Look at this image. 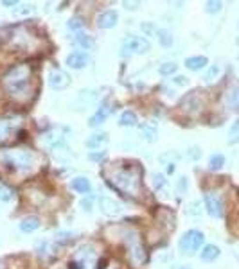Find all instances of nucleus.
<instances>
[{
    "label": "nucleus",
    "instance_id": "obj_1",
    "mask_svg": "<svg viewBox=\"0 0 239 269\" xmlns=\"http://www.w3.org/2000/svg\"><path fill=\"white\" fill-rule=\"evenodd\" d=\"M40 156L31 149H4L0 151V170L9 176L33 174L38 169Z\"/></svg>",
    "mask_w": 239,
    "mask_h": 269
},
{
    "label": "nucleus",
    "instance_id": "obj_2",
    "mask_svg": "<svg viewBox=\"0 0 239 269\" xmlns=\"http://www.w3.org/2000/svg\"><path fill=\"white\" fill-rule=\"evenodd\" d=\"M4 79V86H6L7 94L11 95L15 101H27L33 95L31 90V81H33V72H31L29 65H17L9 68Z\"/></svg>",
    "mask_w": 239,
    "mask_h": 269
},
{
    "label": "nucleus",
    "instance_id": "obj_3",
    "mask_svg": "<svg viewBox=\"0 0 239 269\" xmlns=\"http://www.w3.org/2000/svg\"><path fill=\"white\" fill-rule=\"evenodd\" d=\"M140 176L142 170L138 169L137 165H126L122 169H115L114 176H112V185L117 190L124 192L126 196H138L140 192Z\"/></svg>",
    "mask_w": 239,
    "mask_h": 269
},
{
    "label": "nucleus",
    "instance_id": "obj_4",
    "mask_svg": "<svg viewBox=\"0 0 239 269\" xmlns=\"http://www.w3.org/2000/svg\"><path fill=\"white\" fill-rule=\"evenodd\" d=\"M94 262H96L94 248L92 246H83L68 260V268L67 269H94Z\"/></svg>",
    "mask_w": 239,
    "mask_h": 269
},
{
    "label": "nucleus",
    "instance_id": "obj_5",
    "mask_svg": "<svg viewBox=\"0 0 239 269\" xmlns=\"http://www.w3.org/2000/svg\"><path fill=\"white\" fill-rule=\"evenodd\" d=\"M204 240L205 237L200 230H187L178 242L180 252L182 255H194L200 250V246L204 244Z\"/></svg>",
    "mask_w": 239,
    "mask_h": 269
},
{
    "label": "nucleus",
    "instance_id": "obj_6",
    "mask_svg": "<svg viewBox=\"0 0 239 269\" xmlns=\"http://www.w3.org/2000/svg\"><path fill=\"white\" fill-rule=\"evenodd\" d=\"M151 49V43L140 36H130L122 41V52L124 54H144Z\"/></svg>",
    "mask_w": 239,
    "mask_h": 269
},
{
    "label": "nucleus",
    "instance_id": "obj_7",
    "mask_svg": "<svg viewBox=\"0 0 239 269\" xmlns=\"http://www.w3.org/2000/svg\"><path fill=\"white\" fill-rule=\"evenodd\" d=\"M205 206H207V212H209L212 217H223L225 214V203H223V198L220 192H210L205 194Z\"/></svg>",
    "mask_w": 239,
    "mask_h": 269
},
{
    "label": "nucleus",
    "instance_id": "obj_8",
    "mask_svg": "<svg viewBox=\"0 0 239 269\" xmlns=\"http://www.w3.org/2000/svg\"><path fill=\"white\" fill-rule=\"evenodd\" d=\"M68 83H70V77L61 68H52V70L49 72V84L54 90H63V88L68 86Z\"/></svg>",
    "mask_w": 239,
    "mask_h": 269
},
{
    "label": "nucleus",
    "instance_id": "obj_9",
    "mask_svg": "<svg viewBox=\"0 0 239 269\" xmlns=\"http://www.w3.org/2000/svg\"><path fill=\"white\" fill-rule=\"evenodd\" d=\"M20 122L13 120V118H0V142H6L7 138H11L13 134L17 133Z\"/></svg>",
    "mask_w": 239,
    "mask_h": 269
},
{
    "label": "nucleus",
    "instance_id": "obj_10",
    "mask_svg": "<svg viewBox=\"0 0 239 269\" xmlns=\"http://www.w3.org/2000/svg\"><path fill=\"white\" fill-rule=\"evenodd\" d=\"M114 110L115 108H112V104H110L108 101H104V102L101 104V108H99V110H97L96 113L90 117L88 124L90 126H99V124H102L108 117H110V115H112V113H114Z\"/></svg>",
    "mask_w": 239,
    "mask_h": 269
},
{
    "label": "nucleus",
    "instance_id": "obj_11",
    "mask_svg": "<svg viewBox=\"0 0 239 269\" xmlns=\"http://www.w3.org/2000/svg\"><path fill=\"white\" fill-rule=\"evenodd\" d=\"M99 208H101L102 214H106V216H117L120 214L122 210V206H120L119 201H115L112 198H101L99 199Z\"/></svg>",
    "mask_w": 239,
    "mask_h": 269
},
{
    "label": "nucleus",
    "instance_id": "obj_12",
    "mask_svg": "<svg viewBox=\"0 0 239 269\" xmlns=\"http://www.w3.org/2000/svg\"><path fill=\"white\" fill-rule=\"evenodd\" d=\"M88 56L85 52H72L67 56V65L74 68V70H79V68H85L88 65Z\"/></svg>",
    "mask_w": 239,
    "mask_h": 269
},
{
    "label": "nucleus",
    "instance_id": "obj_13",
    "mask_svg": "<svg viewBox=\"0 0 239 269\" xmlns=\"http://www.w3.org/2000/svg\"><path fill=\"white\" fill-rule=\"evenodd\" d=\"M117 18H119L117 11H112V9L101 13V15L97 17V27H99V29H110V27H114V25L117 24Z\"/></svg>",
    "mask_w": 239,
    "mask_h": 269
},
{
    "label": "nucleus",
    "instance_id": "obj_14",
    "mask_svg": "<svg viewBox=\"0 0 239 269\" xmlns=\"http://www.w3.org/2000/svg\"><path fill=\"white\" fill-rule=\"evenodd\" d=\"M74 43H76L78 47L85 49V50H92V49L96 47V41H94V38L88 36V34H83V33H78V34H76Z\"/></svg>",
    "mask_w": 239,
    "mask_h": 269
},
{
    "label": "nucleus",
    "instance_id": "obj_15",
    "mask_svg": "<svg viewBox=\"0 0 239 269\" xmlns=\"http://www.w3.org/2000/svg\"><path fill=\"white\" fill-rule=\"evenodd\" d=\"M207 63H209V59L205 56H192V58L186 59V67L189 70H202L207 67Z\"/></svg>",
    "mask_w": 239,
    "mask_h": 269
},
{
    "label": "nucleus",
    "instance_id": "obj_16",
    "mask_svg": "<svg viewBox=\"0 0 239 269\" xmlns=\"http://www.w3.org/2000/svg\"><path fill=\"white\" fill-rule=\"evenodd\" d=\"M200 257H202L204 262H214L216 258L220 257V248L214 244H207L204 248V252L200 253Z\"/></svg>",
    "mask_w": 239,
    "mask_h": 269
},
{
    "label": "nucleus",
    "instance_id": "obj_17",
    "mask_svg": "<svg viewBox=\"0 0 239 269\" xmlns=\"http://www.w3.org/2000/svg\"><path fill=\"white\" fill-rule=\"evenodd\" d=\"M38 228H40V219L34 216L25 217L24 221L20 222V230L25 232V234H31V232H34V230H38Z\"/></svg>",
    "mask_w": 239,
    "mask_h": 269
},
{
    "label": "nucleus",
    "instance_id": "obj_18",
    "mask_svg": "<svg viewBox=\"0 0 239 269\" xmlns=\"http://www.w3.org/2000/svg\"><path fill=\"white\" fill-rule=\"evenodd\" d=\"M72 188L81 194H88L90 190H92V185H90V182L86 178H81V176H79V178H74V180H72Z\"/></svg>",
    "mask_w": 239,
    "mask_h": 269
},
{
    "label": "nucleus",
    "instance_id": "obj_19",
    "mask_svg": "<svg viewBox=\"0 0 239 269\" xmlns=\"http://www.w3.org/2000/svg\"><path fill=\"white\" fill-rule=\"evenodd\" d=\"M106 142H108L106 133H97V134H92L88 140H86V147H90V149H97L99 146H104Z\"/></svg>",
    "mask_w": 239,
    "mask_h": 269
},
{
    "label": "nucleus",
    "instance_id": "obj_20",
    "mask_svg": "<svg viewBox=\"0 0 239 269\" xmlns=\"http://www.w3.org/2000/svg\"><path fill=\"white\" fill-rule=\"evenodd\" d=\"M227 104L230 106L232 110L239 111V86L230 90V94H228V97H227Z\"/></svg>",
    "mask_w": 239,
    "mask_h": 269
},
{
    "label": "nucleus",
    "instance_id": "obj_21",
    "mask_svg": "<svg viewBox=\"0 0 239 269\" xmlns=\"http://www.w3.org/2000/svg\"><path fill=\"white\" fill-rule=\"evenodd\" d=\"M140 133L144 134V138L148 142L156 140V129L153 128V126H150V124H142V126H140Z\"/></svg>",
    "mask_w": 239,
    "mask_h": 269
},
{
    "label": "nucleus",
    "instance_id": "obj_22",
    "mask_svg": "<svg viewBox=\"0 0 239 269\" xmlns=\"http://www.w3.org/2000/svg\"><path fill=\"white\" fill-rule=\"evenodd\" d=\"M120 126H135L137 124V115L133 111H124L120 115V120H119Z\"/></svg>",
    "mask_w": 239,
    "mask_h": 269
},
{
    "label": "nucleus",
    "instance_id": "obj_23",
    "mask_svg": "<svg viewBox=\"0 0 239 269\" xmlns=\"http://www.w3.org/2000/svg\"><path fill=\"white\" fill-rule=\"evenodd\" d=\"M156 34H158V40H160V43L164 45V47H171V45H173V36H171L169 31L158 29L156 31Z\"/></svg>",
    "mask_w": 239,
    "mask_h": 269
},
{
    "label": "nucleus",
    "instance_id": "obj_24",
    "mask_svg": "<svg viewBox=\"0 0 239 269\" xmlns=\"http://www.w3.org/2000/svg\"><path fill=\"white\" fill-rule=\"evenodd\" d=\"M225 165V156L223 154H212L210 156V169L212 170H220Z\"/></svg>",
    "mask_w": 239,
    "mask_h": 269
},
{
    "label": "nucleus",
    "instance_id": "obj_25",
    "mask_svg": "<svg viewBox=\"0 0 239 269\" xmlns=\"http://www.w3.org/2000/svg\"><path fill=\"white\" fill-rule=\"evenodd\" d=\"M228 142H230V144L239 142V120H236V122L232 124L230 131H228Z\"/></svg>",
    "mask_w": 239,
    "mask_h": 269
},
{
    "label": "nucleus",
    "instance_id": "obj_26",
    "mask_svg": "<svg viewBox=\"0 0 239 269\" xmlns=\"http://www.w3.org/2000/svg\"><path fill=\"white\" fill-rule=\"evenodd\" d=\"M176 68H178V65L176 63H164L160 68H158V72H160L162 76H171V74L176 72Z\"/></svg>",
    "mask_w": 239,
    "mask_h": 269
},
{
    "label": "nucleus",
    "instance_id": "obj_27",
    "mask_svg": "<svg viewBox=\"0 0 239 269\" xmlns=\"http://www.w3.org/2000/svg\"><path fill=\"white\" fill-rule=\"evenodd\" d=\"M11 199H13V192L6 187V185L0 183V201H2V203H9Z\"/></svg>",
    "mask_w": 239,
    "mask_h": 269
},
{
    "label": "nucleus",
    "instance_id": "obj_28",
    "mask_svg": "<svg viewBox=\"0 0 239 269\" xmlns=\"http://www.w3.org/2000/svg\"><path fill=\"white\" fill-rule=\"evenodd\" d=\"M83 27H85L83 18L74 17V18H72V20H68V29H72V31H79V29H83Z\"/></svg>",
    "mask_w": 239,
    "mask_h": 269
},
{
    "label": "nucleus",
    "instance_id": "obj_29",
    "mask_svg": "<svg viewBox=\"0 0 239 269\" xmlns=\"http://www.w3.org/2000/svg\"><path fill=\"white\" fill-rule=\"evenodd\" d=\"M207 11L209 13H220L222 11V2H218V0H216V2H212V0L207 2Z\"/></svg>",
    "mask_w": 239,
    "mask_h": 269
},
{
    "label": "nucleus",
    "instance_id": "obj_30",
    "mask_svg": "<svg viewBox=\"0 0 239 269\" xmlns=\"http://www.w3.org/2000/svg\"><path fill=\"white\" fill-rule=\"evenodd\" d=\"M31 11H33V7L31 6H20L15 9V15H17V17H24V15H29Z\"/></svg>",
    "mask_w": 239,
    "mask_h": 269
},
{
    "label": "nucleus",
    "instance_id": "obj_31",
    "mask_svg": "<svg viewBox=\"0 0 239 269\" xmlns=\"http://www.w3.org/2000/svg\"><path fill=\"white\" fill-rule=\"evenodd\" d=\"M218 74H220V68H218V67H210V70L205 74L204 79L205 81H212V77H216Z\"/></svg>",
    "mask_w": 239,
    "mask_h": 269
},
{
    "label": "nucleus",
    "instance_id": "obj_32",
    "mask_svg": "<svg viewBox=\"0 0 239 269\" xmlns=\"http://www.w3.org/2000/svg\"><path fill=\"white\" fill-rule=\"evenodd\" d=\"M187 187H189V183H187V178H182V180L178 182V187H176V190L182 194L184 190H187Z\"/></svg>",
    "mask_w": 239,
    "mask_h": 269
},
{
    "label": "nucleus",
    "instance_id": "obj_33",
    "mask_svg": "<svg viewBox=\"0 0 239 269\" xmlns=\"http://www.w3.org/2000/svg\"><path fill=\"white\" fill-rule=\"evenodd\" d=\"M153 183H155V187H156V188H160L162 185L166 183V180H164V176H162V174H156V176H155V180H153Z\"/></svg>",
    "mask_w": 239,
    "mask_h": 269
},
{
    "label": "nucleus",
    "instance_id": "obj_34",
    "mask_svg": "<svg viewBox=\"0 0 239 269\" xmlns=\"http://www.w3.org/2000/svg\"><path fill=\"white\" fill-rule=\"evenodd\" d=\"M90 158L96 160V162H97V160H104V158H106V152H104V151H102V152H92V154H90Z\"/></svg>",
    "mask_w": 239,
    "mask_h": 269
},
{
    "label": "nucleus",
    "instance_id": "obj_35",
    "mask_svg": "<svg viewBox=\"0 0 239 269\" xmlns=\"http://www.w3.org/2000/svg\"><path fill=\"white\" fill-rule=\"evenodd\" d=\"M174 83H176V84H180V86H184V84H187V77H184V76L174 77Z\"/></svg>",
    "mask_w": 239,
    "mask_h": 269
},
{
    "label": "nucleus",
    "instance_id": "obj_36",
    "mask_svg": "<svg viewBox=\"0 0 239 269\" xmlns=\"http://www.w3.org/2000/svg\"><path fill=\"white\" fill-rule=\"evenodd\" d=\"M200 154H202V152L198 151L196 147H192V149H191V152H189V156H191V158H198V156H200Z\"/></svg>",
    "mask_w": 239,
    "mask_h": 269
},
{
    "label": "nucleus",
    "instance_id": "obj_37",
    "mask_svg": "<svg viewBox=\"0 0 239 269\" xmlns=\"http://www.w3.org/2000/svg\"><path fill=\"white\" fill-rule=\"evenodd\" d=\"M104 269H124V268H122L120 264H110V266H106Z\"/></svg>",
    "mask_w": 239,
    "mask_h": 269
},
{
    "label": "nucleus",
    "instance_id": "obj_38",
    "mask_svg": "<svg viewBox=\"0 0 239 269\" xmlns=\"http://www.w3.org/2000/svg\"><path fill=\"white\" fill-rule=\"evenodd\" d=\"M124 6H126V7L130 6V9H135L133 6H138V2H124Z\"/></svg>",
    "mask_w": 239,
    "mask_h": 269
},
{
    "label": "nucleus",
    "instance_id": "obj_39",
    "mask_svg": "<svg viewBox=\"0 0 239 269\" xmlns=\"http://www.w3.org/2000/svg\"><path fill=\"white\" fill-rule=\"evenodd\" d=\"M168 172H169V174H173V172H174V164H168Z\"/></svg>",
    "mask_w": 239,
    "mask_h": 269
},
{
    "label": "nucleus",
    "instance_id": "obj_40",
    "mask_svg": "<svg viewBox=\"0 0 239 269\" xmlns=\"http://www.w3.org/2000/svg\"><path fill=\"white\" fill-rule=\"evenodd\" d=\"M17 2L15 0H4V6H15Z\"/></svg>",
    "mask_w": 239,
    "mask_h": 269
},
{
    "label": "nucleus",
    "instance_id": "obj_41",
    "mask_svg": "<svg viewBox=\"0 0 239 269\" xmlns=\"http://www.w3.org/2000/svg\"><path fill=\"white\" fill-rule=\"evenodd\" d=\"M236 255H238V258H239V246H238V252H236Z\"/></svg>",
    "mask_w": 239,
    "mask_h": 269
},
{
    "label": "nucleus",
    "instance_id": "obj_42",
    "mask_svg": "<svg viewBox=\"0 0 239 269\" xmlns=\"http://www.w3.org/2000/svg\"><path fill=\"white\" fill-rule=\"evenodd\" d=\"M173 269H189V268H173Z\"/></svg>",
    "mask_w": 239,
    "mask_h": 269
},
{
    "label": "nucleus",
    "instance_id": "obj_43",
    "mask_svg": "<svg viewBox=\"0 0 239 269\" xmlns=\"http://www.w3.org/2000/svg\"><path fill=\"white\" fill-rule=\"evenodd\" d=\"M0 269H2V262H0Z\"/></svg>",
    "mask_w": 239,
    "mask_h": 269
}]
</instances>
